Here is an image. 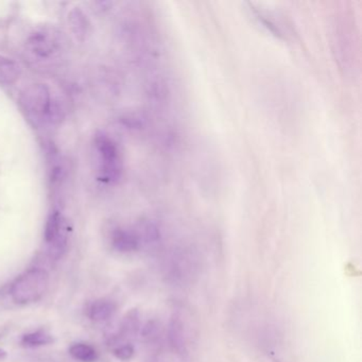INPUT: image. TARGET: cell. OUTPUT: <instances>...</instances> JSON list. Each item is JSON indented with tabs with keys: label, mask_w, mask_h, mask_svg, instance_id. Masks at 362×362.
<instances>
[{
	"label": "cell",
	"mask_w": 362,
	"mask_h": 362,
	"mask_svg": "<svg viewBox=\"0 0 362 362\" xmlns=\"http://www.w3.org/2000/svg\"><path fill=\"white\" fill-rule=\"evenodd\" d=\"M141 236L132 230L118 228L112 235V245L120 253H132L141 247Z\"/></svg>",
	"instance_id": "obj_9"
},
{
	"label": "cell",
	"mask_w": 362,
	"mask_h": 362,
	"mask_svg": "<svg viewBox=\"0 0 362 362\" xmlns=\"http://www.w3.org/2000/svg\"><path fill=\"white\" fill-rule=\"evenodd\" d=\"M135 349L132 343H127V344L118 345L113 347V354L117 359L122 361H128L134 356Z\"/></svg>",
	"instance_id": "obj_16"
},
{
	"label": "cell",
	"mask_w": 362,
	"mask_h": 362,
	"mask_svg": "<svg viewBox=\"0 0 362 362\" xmlns=\"http://www.w3.org/2000/svg\"><path fill=\"white\" fill-rule=\"evenodd\" d=\"M59 43L60 42L57 35L47 30L35 33L28 42L31 52L43 59L52 56L58 50Z\"/></svg>",
	"instance_id": "obj_8"
},
{
	"label": "cell",
	"mask_w": 362,
	"mask_h": 362,
	"mask_svg": "<svg viewBox=\"0 0 362 362\" xmlns=\"http://www.w3.org/2000/svg\"><path fill=\"white\" fill-rule=\"evenodd\" d=\"M167 338L171 349L177 355L184 356L188 354V337L186 332L185 324L177 315H173L169 321L167 328Z\"/></svg>",
	"instance_id": "obj_7"
},
{
	"label": "cell",
	"mask_w": 362,
	"mask_h": 362,
	"mask_svg": "<svg viewBox=\"0 0 362 362\" xmlns=\"http://www.w3.org/2000/svg\"><path fill=\"white\" fill-rule=\"evenodd\" d=\"M95 151L100 180L109 183L118 180L122 173V162L115 144L105 135H98L95 139Z\"/></svg>",
	"instance_id": "obj_2"
},
{
	"label": "cell",
	"mask_w": 362,
	"mask_h": 362,
	"mask_svg": "<svg viewBox=\"0 0 362 362\" xmlns=\"http://www.w3.org/2000/svg\"><path fill=\"white\" fill-rule=\"evenodd\" d=\"M69 354L71 357L82 362H95L98 358V353L95 347L86 343H76L71 345L69 347Z\"/></svg>",
	"instance_id": "obj_13"
},
{
	"label": "cell",
	"mask_w": 362,
	"mask_h": 362,
	"mask_svg": "<svg viewBox=\"0 0 362 362\" xmlns=\"http://www.w3.org/2000/svg\"><path fill=\"white\" fill-rule=\"evenodd\" d=\"M21 76V66L11 59L0 56V84H11Z\"/></svg>",
	"instance_id": "obj_11"
},
{
	"label": "cell",
	"mask_w": 362,
	"mask_h": 362,
	"mask_svg": "<svg viewBox=\"0 0 362 362\" xmlns=\"http://www.w3.org/2000/svg\"><path fill=\"white\" fill-rule=\"evenodd\" d=\"M148 362H163L162 360L160 359V358L154 357L151 358V359L148 360Z\"/></svg>",
	"instance_id": "obj_18"
},
{
	"label": "cell",
	"mask_w": 362,
	"mask_h": 362,
	"mask_svg": "<svg viewBox=\"0 0 362 362\" xmlns=\"http://www.w3.org/2000/svg\"><path fill=\"white\" fill-rule=\"evenodd\" d=\"M49 286V274L44 269L33 268L21 275L12 284L10 294L20 305L37 302L45 296Z\"/></svg>",
	"instance_id": "obj_1"
},
{
	"label": "cell",
	"mask_w": 362,
	"mask_h": 362,
	"mask_svg": "<svg viewBox=\"0 0 362 362\" xmlns=\"http://www.w3.org/2000/svg\"><path fill=\"white\" fill-rule=\"evenodd\" d=\"M45 243L48 256L58 260L64 255L69 245V226L59 211H54L48 218L45 228Z\"/></svg>",
	"instance_id": "obj_3"
},
{
	"label": "cell",
	"mask_w": 362,
	"mask_h": 362,
	"mask_svg": "<svg viewBox=\"0 0 362 362\" xmlns=\"http://www.w3.org/2000/svg\"><path fill=\"white\" fill-rule=\"evenodd\" d=\"M54 342V338L45 329L35 330L24 334L22 338V344L26 347H39L48 345Z\"/></svg>",
	"instance_id": "obj_14"
},
{
	"label": "cell",
	"mask_w": 362,
	"mask_h": 362,
	"mask_svg": "<svg viewBox=\"0 0 362 362\" xmlns=\"http://www.w3.org/2000/svg\"><path fill=\"white\" fill-rule=\"evenodd\" d=\"M139 329H141L139 313L136 309H132L122 317L117 332L112 334L110 338V343L113 347L131 343V341L139 334Z\"/></svg>",
	"instance_id": "obj_6"
},
{
	"label": "cell",
	"mask_w": 362,
	"mask_h": 362,
	"mask_svg": "<svg viewBox=\"0 0 362 362\" xmlns=\"http://www.w3.org/2000/svg\"><path fill=\"white\" fill-rule=\"evenodd\" d=\"M22 103L29 113L45 117L52 103L49 90L44 84H33L23 94Z\"/></svg>",
	"instance_id": "obj_5"
},
{
	"label": "cell",
	"mask_w": 362,
	"mask_h": 362,
	"mask_svg": "<svg viewBox=\"0 0 362 362\" xmlns=\"http://www.w3.org/2000/svg\"><path fill=\"white\" fill-rule=\"evenodd\" d=\"M141 336L146 343L151 346L158 347L162 339V329L160 325L156 321H149L141 330Z\"/></svg>",
	"instance_id": "obj_15"
},
{
	"label": "cell",
	"mask_w": 362,
	"mask_h": 362,
	"mask_svg": "<svg viewBox=\"0 0 362 362\" xmlns=\"http://www.w3.org/2000/svg\"><path fill=\"white\" fill-rule=\"evenodd\" d=\"M69 24H71V30L78 39H86L90 24H88V18L79 8L71 10L69 13Z\"/></svg>",
	"instance_id": "obj_12"
},
{
	"label": "cell",
	"mask_w": 362,
	"mask_h": 362,
	"mask_svg": "<svg viewBox=\"0 0 362 362\" xmlns=\"http://www.w3.org/2000/svg\"><path fill=\"white\" fill-rule=\"evenodd\" d=\"M7 351H6L5 349H0V361H1V360H5L6 358H7Z\"/></svg>",
	"instance_id": "obj_17"
},
{
	"label": "cell",
	"mask_w": 362,
	"mask_h": 362,
	"mask_svg": "<svg viewBox=\"0 0 362 362\" xmlns=\"http://www.w3.org/2000/svg\"><path fill=\"white\" fill-rule=\"evenodd\" d=\"M116 313L115 303L107 298H99L90 305L88 315L95 322H105Z\"/></svg>",
	"instance_id": "obj_10"
},
{
	"label": "cell",
	"mask_w": 362,
	"mask_h": 362,
	"mask_svg": "<svg viewBox=\"0 0 362 362\" xmlns=\"http://www.w3.org/2000/svg\"><path fill=\"white\" fill-rule=\"evenodd\" d=\"M199 264L196 257L187 252L175 253L165 267L166 276L173 284L189 283L197 275Z\"/></svg>",
	"instance_id": "obj_4"
}]
</instances>
